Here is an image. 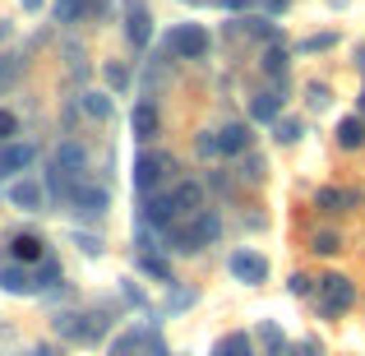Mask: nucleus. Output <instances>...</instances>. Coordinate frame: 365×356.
Instances as JSON below:
<instances>
[{"mask_svg":"<svg viewBox=\"0 0 365 356\" xmlns=\"http://www.w3.org/2000/svg\"><path fill=\"white\" fill-rule=\"evenodd\" d=\"M361 116H365V93H361Z\"/></svg>","mask_w":365,"mask_h":356,"instance_id":"4c0bfd02","label":"nucleus"},{"mask_svg":"<svg viewBox=\"0 0 365 356\" xmlns=\"http://www.w3.org/2000/svg\"><path fill=\"white\" fill-rule=\"evenodd\" d=\"M292 292H296V296H310V292H314V278L296 273V278H292Z\"/></svg>","mask_w":365,"mask_h":356,"instance_id":"7c9ffc66","label":"nucleus"},{"mask_svg":"<svg viewBox=\"0 0 365 356\" xmlns=\"http://www.w3.org/2000/svg\"><path fill=\"white\" fill-rule=\"evenodd\" d=\"M259 176H264V162H259V158H245V180H259Z\"/></svg>","mask_w":365,"mask_h":356,"instance_id":"473e14b6","label":"nucleus"},{"mask_svg":"<svg viewBox=\"0 0 365 356\" xmlns=\"http://www.w3.org/2000/svg\"><path fill=\"white\" fill-rule=\"evenodd\" d=\"M139 347H143V333H125V338L111 342V356H134Z\"/></svg>","mask_w":365,"mask_h":356,"instance_id":"393cba45","label":"nucleus"},{"mask_svg":"<svg viewBox=\"0 0 365 356\" xmlns=\"http://www.w3.org/2000/svg\"><path fill=\"white\" fill-rule=\"evenodd\" d=\"M227 268H232V278L245 283V287H259L268 278V259L255 255V250H232V255H227Z\"/></svg>","mask_w":365,"mask_h":356,"instance_id":"7ed1b4c3","label":"nucleus"},{"mask_svg":"<svg viewBox=\"0 0 365 356\" xmlns=\"http://www.w3.org/2000/svg\"><path fill=\"white\" fill-rule=\"evenodd\" d=\"M190 227H195L199 245H213V240L222 236V218H217V213H208V208H204V213H195V223H190Z\"/></svg>","mask_w":365,"mask_h":356,"instance_id":"4468645a","label":"nucleus"},{"mask_svg":"<svg viewBox=\"0 0 365 356\" xmlns=\"http://www.w3.org/2000/svg\"><path fill=\"white\" fill-rule=\"evenodd\" d=\"M356 56H361V70H365V46H361V51H356Z\"/></svg>","mask_w":365,"mask_h":356,"instance_id":"e433bc0d","label":"nucleus"},{"mask_svg":"<svg viewBox=\"0 0 365 356\" xmlns=\"http://www.w3.org/2000/svg\"><path fill=\"white\" fill-rule=\"evenodd\" d=\"M273 5H287V0H273Z\"/></svg>","mask_w":365,"mask_h":356,"instance_id":"58836bf2","label":"nucleus"},{"mask_svg":"<svg viewBox=\"0 0 365 356\" xmlns=\"http://www.w3.org/2000/svg\"><path fill=\"white\" fill-rule=\"evenodd\" d=\"M222 5H227V9H245L250 0H222Z\"/></svg>","mask_w":365,"mask_h":356,"instance_id":"f704fd0d","label":"nucleus"},{"mask_svg":"<svg viewBox=\"0 0 365 356\" xmlns=\"http://www.w3.org/2000/svg\"><path fill=\"white\" fill-rule=\"evenodd\" d=\"M125 33H130L134 46H148V9H143V0H130V9H125Z\"/></svg>","mask_w":365,"mask_h":356,"instance_id":"f8f14e48","label":"nucleus"},{"mask_svg":"<svg viewBox=\"0 0 365 356\" xmlns=\"http://www.w3.org/2000/svg\"><path fill=\"white\" fill-rule=\"evenodd\" d=\"M264 70L268 74H282L287 70V51H282V46H268V51H264Z\"/></svg>","mask_w":365,"mask_h":356,"instance_id":"bb28decb","label":"nucleus"},{"mask_svg":"<svg viewBox=\"0 0 365 356\" xmlns=\"http://www.w3.org/2000/svg\"><path fill=\"white\" fill-rule=\"evenodd\" d=\"M314 204H319V213H342V204H347V190H319V199H314Z\"/></svg>","mask_w":365,"mask_h":356,"instance_id":"412c9836","label":"nucleus"},{"mask_svg":"<svg viewBox=\"0 0 365 356\" xmlns=\"http://www.w3.org/2000/svg\"><path fill=\"white\" fill-rule=\"evenodd\" d=\"M9 204L24 208V213H37V208H42V185H37V180H14V185H9Z\"/></svg>","mask_w":365,"mask_h":356,"instance_id":"9b49d317","label":"nucleus"},{"mask_svg":"<svg viewBox=\"0 0 365 356\" xmlns=\"http://www.w3.org/2000/svg\"><path fill=\"white\" fill-rule=\"evenodd\" d=\"M70 199H74V208H79V213H88V218L107 213V204H111V199H107V190H102V185H83V180L70 190Z\"/></svg>","mask_w":365,"mask_h":356,"instance_id":"423d86ee","label":"nucleus"},{"mask_svg":"<svg viewBox=\"0 0 365 356\" xmlns=\"http://www.w3.org/2000/svg\"><path fill=\"white\" fill-rule=\"evenodd\" d=\"M250 121H259V125L277 121V93H255V102H250Z\"/></svg>","mask_w":365,"mask_h":356,"instance_id":"f3484780","label":"nucleus"},{"mask_svg":"<svg viewBox=\"0 0 365 356\" xmlns=\"http://www.w3.org/2000/svg\"><path fill=\"white\" fill-rule=\"evenodd\" d=\"M14 259H19V264L42 259V240H37V236H14Z\"/></svg>","mask_w":365,"mask_h":356,"instance_id":"aec40b11","label":"nucleus"},{"mask_svg":"<svg viewBox=\"0 0 365 356\" xmlns=\"http://www.w3.org/2000/svg\"><path fill=\"white\" fill-rule=\"evenodd\" d=\"M319 296H324V315H342L356 301V287H351V278L329 273V278H319Z\"/></svg>","mask_w":365,"mask_h":356,"instance_id":"f257e3e1","label":"nucleus"},{"mask_svg":"<svg viewBox=\"0 0 365 356\" xmlns=\"http://www.w3.org/2000/svg\"><path fill=\"white\" fill-rule=\"evenodd\" d=\"M305 98H310V107H329V88H324V83H310Z\"/></svg>","mask_w":365,"mask_h":356,"instance_id":"c756f323","label":"nucleus"},{"mask_svg":"<svg viewBox=\"0 0 365 356\" xmlns=\"http://www.w3.org/2000/svg\"><path fill=\"white\" fill-rule=\"evenodd\" d=\"M176 167V162L167 158V153H143L139 162H134V185H139V195H148V190H158L162 180H167V171Z\"/></svg>","mask_w":365,"mask_h":356,"instance_id":"f03ea898","label":"nucleus"},{"mask_svg":"<svg viewBox=\"0 0 365 356\" xmlns=\"http://www.w3.org/2000/svg\"><path fill=\"white\" fill-rule=\"evenodd\" d=\"M139 268H143L148 278H158V283H176V278H171V268L162 264V259H153V255H143V259H139Z\"/></svg>","mask_w":365,"mask_h":356,"instance_id":"b1692460","label":"nucleus"},{"mask_svg":"<svg viewBox=\"0 0 365 356\" xmlns=\"http://www.w3.org/2000/svg\"><path fill=\"white\" fill-rule=\"evenodd\" d=\"M167 46H171V51L180 56V61H199V56L208 51V33H204L199 24H180L176 33L167 37Z\"/></svg>","mask_w":365,"mask_h":356,"instance_id":"20e7f679","label":"nucleus"},{"mask_svg":"<svg viewBox=\"0 0 365 356\" xmlns=\"http://www.w3.org/2000/svg\"><path fill=\"white\" fill-rule=\"evenodd\" d=\"M88 14H107V0H88Z\"/></svg>","mask_w":365,"mask_h":356,"instance_id":"72a5a7b5","label":"nucleus"},{"mask_svg":"<svg viewBox=\"0 0 365 356\" xmlns=\"http://www.w3.org/2000/svg\"><path fill=\"white\" fill-rule=\"evenodd\" d=\"M83 162H88V153H83V143H61V153H56V171L61 176H79L83 171Z\"/></svg>","mask_w":365,"mask_h":356,"instance_id":"ddd939ff","label":"nucleus"},{"mask_svg":"<svg viewBox=\"0 0 365 356\" xmlns=\"http://www.w3.org/2000/svg\"><path fill=\"white\" fill-rule=\"evenodd\" d=\"M217 139V153H227V158H241V153L250 148V130L245 125H222V130H213Z\"/></svg>","mask_w":365,"mask_h":356,"instance_id":"1a4fd4ad","label":"nucleus"},{"mask_svg":"<svg viewBox=\"0 0 365 356\" xmlns=\"http://www.w3.org/2000/svg\"><path fill=\"white\" fill-rule=\"evenodd\" d=\"M79 107L88 111L93 121H111V111H116V107H111V98H107V93H83V98H79Z\"/></svg>","mask_w":365,"mask_h":356,"instance_id":"6ab92c4d","label":"nucleus"},{"mask_svg":"<svg viewBox=\"0 0 365 356\" xmlns=\"http://www.w3.org/2000/svg\"><path fill=\"white\" fill-rule=\"evenodd\" d=\"M56 329H61L65 338H74V342H93L102 333V320H98V315H61Z\"/></svg>","mask_w":365,"mask_h":356,"instance_id":"39448f33","label":"nucleus"},{"mask_svg":"<svg viewBox=\"0 0 365 356\" xmlns=\"http://www.w3.org/2000/svg\"><path fill=\"white\" fill-rule=\"evenodd\" d=\"M107 83H111V88H125V83H130V70H125V65H107Z\"/></svg>","mask_w":365,"mask_h":356,"instance_id":"c85d7f7f","label":"nucleus"},{"mask_svg":"<svg viewBox=\"0 0 365 356\" xmlns=\"http://www.w3.org/2000/svg\"><path fill=\"white\" fill-rule=\"evenodd\" d=\"M143 223H153L158 232H167V227L176 223V204H171V195H153L148 204H143Z\"/></svg>","mask_w":365,"mask_h":356,"instance_id":"9d476101","label":"nucleus"},{"mask_svg":"<svg viewBox=\"0 0 365 356\" xmlns=\"http://www.w3.org/2000/svg\"><path fill=\"white\" fill-rule=\"evenodd\" d=\"M24 9H42V0H24Z\"/></svg>","mask_w":365,"mask_h":356,"instance_id":"c9c22d12","label":"nucleus"},{"mask_svg":"<svg viewBox=\"0 0 365 356\" xmlns=\"http://www.w3.org/2000/svg\"><path fill=\"white\" fill-rule=\"evenodd\" d=\"M338 143H342V148H361V143H365V121L361 116H347V121L338 125Z\"/></svg>","mask_w":365,"mask_h":356,"instance_id":"a211bd4d","label":"nucleus"},{"mask_svg":"<svg viewBox=\"0 0 365 356\" xmlns=\"http://www.w3.org/2000/svg\"><path fill=\"white\" fill-rule=\"evenodd\" d=\"M28 162H33V148H28V143H5V153H0V176H5V171H24Z\"/></svg>","mask_w":365,"mask_h":356,"instance_id":"2eb2a0df","label":"nucleus"},{"mask_svg":"<svg viewBox=\"0 0 365 356\" xmlns=\"http://www.w3.org/2000/svg\"><path fill=\"white\" fill-rule=\"evenodd\" d=\"M14 130H19V121L9 116V111H0V139H9V134H14Z\"/></svg>","mask_w":365,"mask_h":356,"instance_id":"2f4dec72","label":"nucleus"},{"mask_svg":"<svg viewBox=\"0 0 365 356\" xmlns=\"http://www.w3.org/2000/svg\"><path fill=\"white\" fill-rule=\"evenodd\" d=\"M88 14V0H61V5H56V19H61V24H74V19H83Z\"/></svg>","mask_w":365,"mask_h":356,"instance_id":"4be33fe9","label":"nucleus"},{"mask_svg":"<svg viewBox=\"0 0 365 356\" xmlns=\"http://www.w3.org/2000/svg\"><path fill=\"white\" fill-rule=\"evenodd\" d=\"M217 356H255V352H250V338H245V333H227V342L217 347Z\"/></svg>","mask_w":365,"mask_h":356,"instance_id":"5701e85b","label":"nucleus"},{"mask_svg":"<svg viewBox=\"0 0 365 356\" xmlns=\"http://www.w3.org/2000/svg\"><path fill=\"white\" fill-rule=\"evenodd\" d=\"M301 121H277V139H282V143H296V139H301Z\"/></svg>","mask_w":365,"mask_h":356,"instance_id":"cd10ccee","label":"nucleus"},{"mask_svg":"<svg viewBox=\"0 0 365 356\" xmlns=\"http://www.w3.org/2000/svg\"><path fill=\"white\" fill-rule=\"evenodd\" d=\"M171 204H176V218L180 213H204V185H195V180H180L176 190H171Z\"/></svg>","mask_w":365,"mask_h":356,"instance_id":"0eeeda50","label":"nucleus"},{"mask_svg":"<svg viewBox=\"0 0 365 356\" xmlns=\"http://www.w3.org/2000/svg\"><path fill=\"white\" fill-rule=\"evenodd\" d=\"M0 287H5L9 296H33L37 278L28 273V268H19V264H5V268H0Z\"/></svg>","mask_w":365,"mask_h":356,"instance_id":"6e6552de","label":"nucleus"},{"mask_svg":"<svg viewBox=\"0 0 365 356\" xmlns=\"http://www.w3.org/2000/svg\"><path fill=\"white\" fill-rule=\"evenodd\" d=\"M130 125H134V139H153V134H158V111H153L148 102H139L134 116H130Z\"/></svg>","mask_w":365,"mask_h":356,"instance_id":"dca6fc26","label":"nucleus"},{"mask_svg":"<svg viewBox=\"0 0 365 356\" xmlns=\"http://www.w3.org/2000/svg\"><path fill=\"white\" fill-rule=\"evenodd\" d=\"M338 250H342L338 232H319V236H314V255H338Z\"/></svg>","mask_w":365,"mask_h":356,"instance_id":"a878e982","label":"nucleus"}]
</instances>
